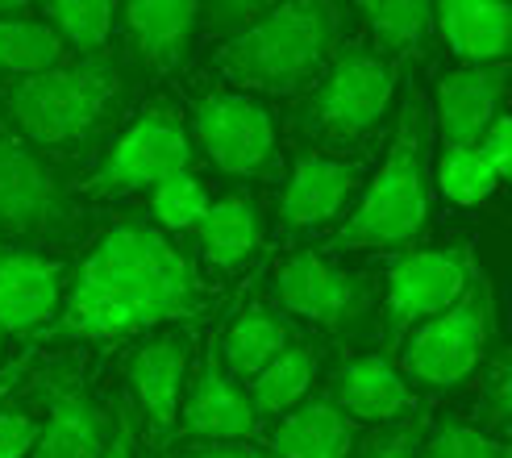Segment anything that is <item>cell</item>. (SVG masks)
<instances>
[{
    "label": "cell",
    "mask_w": 512,
    "mask_h": 458,
    "mask_svg": "<svg viewBox=\"0 0 512 458\" xmlns=\"http://www.w3.org/2000/svg\"><path fill=\"white\" fill-rule=\"evenodd\" d=\"M204 304V279L163 229L117 221L75 267L63 309L42 329L34 350L46 342H105L171 321H196Z\"/></svg>",
    "instance_id": "1"
},
{
    "label": "cell",
    "mask_w": 512,
    "mask_h": 458,
    "mask_svg": "<svg viewBox=\"0 0 512 458\" xmlns=\"http://www.w3.org/2000/svg\"><path fill=\"white\" fill-rule=\"evenodd\" d=\"M338 9L325 0H292L275 5L263 17L246 21L221 46V71L242 88H259L271 96H292L309 88L338 46Z\"/></svg>",
    "instance_id": "2"
},
{
    "label": "cell",
    "mask_w": 512,
    "mask_h": 458,
    "mask_svg": "<svg viewBox=\"0 0 512 458\" xmlns=\"http://www.w3.org/2000/svg\"><path fill=\"white\" fill-rule=\"evenodd\" d=\"M425 221H429V130H425V100L413 92L396 121L388 159H383L379 175L371 180L367 196L358 200L350 221L329 238V246L400 250L421 238Z\"/></svg>",
    "instance_id": "3"
},
{
    "label": "cell",
    "mask_w": 512,
    "mask_h": 458,
    "mask_svg": "<svg viewBox=\"0 0 512 458\" xmlns=\"http://www.w3.org/2000/svg\"><path fill=\"white\" fill-rule=\"evenodd\" d=\"M121 67L105 55L80 59L71 67H50L25 75L5 92V105L21 130V142L34 146H75L92 138L117 109Z\"/></svg>",
    "instance_id": "4"
},
{
    "label": "cell",
    "mask_w": 512,
    "mask_h": 458,
    "mask_svg": "<svg viewBox=\"0 0 512 458\" xmlns=\"http://www.w3.org/2000/svg\"><path fill=\"white\" fill-rule=\"evenodd\" d=\"M492 284L488 275L475 267L467 292L458 296L446 313H438L433 321H425L421 329L404 338V371L425 388H458L475 375V367L483 363V350L492 338Z\"/></svg>",
    "instance_id": "5"
},
{
    "label": "cell",
    "mask_w": 512,
    "mask_h": 458,
    "mask_svg": "<svg viewBox=\"0 0 512 458\" xmlns=\"http://www.w3.org/2000/svg\"><path fill=\"white\" fill-rule=\"evenodd\" d=\"M392 92H396V63L363 42H346L334 55V63H329L325 80L317 84L309 109H304V125L334 142L367 138L388 113Z\"/></svg>",
    "instance_id": "6"
},
{
    "label": "cell",
    "mask_w": 512,
    "mask_h": 458,
    "mask_svg": "<svg viewBox=\"0 0 512 458\" xmlns=\"http://www.w3.org/2000/svg\"><path fill=\"white\" fill-rule=\"evenodd\" d=\"M192 134L167 105H150L130 130H125L109 155L92 171L88 192L96 196H125V192H150L171 175L192 171Z\"/></svg>",
    "instance_id": "7"
},
{
    "label": "cell",
    "mask_w": 512,
    "mask_h": 458,
    "mask_svg": "<svg viewBox=\"0 0 512 458\" xmlns=\"http://www.w3.org/2000/svg\"><path fill=\"white\" fill-rule=\"evenodd\" d=\"M475 275V259L467 246L442 250H408L388 271V300H383V338L388 346H404V338L446 313L467 292Z\"/></svg>",
    "instance_id": "8"
},
{
    "label": "cell",
    "mask_w": 512,
    "mask_h": 458,
    "mask_svg": "<svg viewBox=\"0 0 512 458\" xmlns=\"http://www.w3.org/2000/svg\"><path fill=\"white\" fill-rule=\"evenodd\" d=\"M75 225L71 196L30 142L0 130V234L67 238Z\"/></svg>",
    "instance_id": "9"
},
{
    "label": "cell",
    "mask_w": 512,
    "mask_h": 458,
    "mask_svg": "<svg viewBox=\"0 0 512 458\" xmlns=\"http://www.w3.org/2000/svg\"><path fill=\"white\" fill-rule=\"evenodd\" d=\"M196 142L217 171L254 180L275 171V117L246 92H209L196 105Z\"/></svg>",
    "instance_id": "10"
},
{
    "label": "cell",
    "mask_w": 512,
    "mask_h": 458,
    "mask_svg": "<svg viewBox=\"0 0 512 458\" xmlns=\"http://www.w3.org/2000/svg\"><path fill=\"white\" fill-rule=\"evenodd\" d=\"M67 296V263L38 250L0 246V334L38 342Z\"/></svg>",
    "instance_id": "11"
},
{
    "label": "cell",
    "mask_w": 512,
    "mask_h": 458,
    "mask_svg": "<svg viewBox=\"0 0 512 458\" xmlns=\"http://www.w3.org/2000/svg\"><path fill=\"white\" fill-rule=\"evenodd\" d=\"M271 292L288 313L313 321L321 329L354 325L367 309V284L363 279L338 271L329 259H321L317 250H296L292 259L279 263Z\"/></svg>",
    "instance_id": "12"
},
{
    "label": "cell",
    "mask_w": 512,
    "mask_h": 458,
    "mask_svg": "<svg viewBox=\"0 0 512 458\" xmlns=\"http://www.w3.org/2000/svg\"><path fill=\"white\" fill-rule=\"evenodd\" d=\"M42 396H46V425L38 434V446L30 458H100L113 442L109 413L84 392V384L63 375H42Z\"/></svg>",
    "instance_id": "13"
},
{
    "label": "cell",
    "mask_w": 512,
    "mask_h": 458,
    "mask_svg": "<svg viewBox=\"0 0 512 458\" xmlns=\"http://www.w3.org/2000/svg\"><path fill=\"white\" fill-rule=\"evenodd\" d=\"M358 175H363V163L325 155V150H304L279 200V221L292 234H309V229L338 221L350 192L358 188Z\"/></svg>",
    "instance_id": "14"
},
{
    "label": "cell",
    "mask_w": 512,
    "mask_h": 458,
    "mask_svg": "<svg viewBox=\"0 0 512 458\" xmlns=\"http://www.w3.org/2000/svg\"><path fill=\"white\" fill-rule=\"evenodd\" d=\"M179 417H184L188 434L200 442H246L254 434V425H259V417L250 409V396L238 388V379L225 371L217 346L204 350L200 371L192 379Z\"/></svg>",
    "instance_id": "15"
},
{
    "label": "cell",
    "mask_w": 512,
    "mask_h": 458,
    "mask_svg": "<svg viewBox=\"0 0 512 458\" xmlns=\"http://www.w3.org/2000/svg\"><path fill=\"white\" fill-rule=\"evenodd\" d=\"M184 375H188V334H150L125 363V379L138 396V409L155 425V434L167 438L179 425V396H184Z\"/></svg>",
    "instance_id": "16"
},
{
    "label": "cell",
    "mask_w": 512,
    "mask_h": 458,
    "mask_svg": "<svg viewBox=\"0 0 512 458\" xmlns=\"http://www.w3.org/2000/svg\"><path fill=\"white\" fill-rule=\"evenodd\" d=\"M508 92V67H458L438 80V134L446 150L475 146L500 117Z\"/></svg>",
    "instance_id": "17"
},
{
    "label": "cell",
    "mask_w": 512,
    "mask_h": 458,
    "mask_svg": "<svg viewBox=\"0 0 512 458\" xmlns=\"http://www.w3.org/2000/svg\"><path fill=\"white\" fill-rule=\"evenodd\" d=\"M433 25L467 67H500L512 46V13L500 0H446L433 5Z\"/></svg>",
    "instance_id": "18"
},
{
    "label": "cell",
    "mask_w": 512,
    "mask_h": 458,
    "mask_svg": "<svg viewBox=\"0 0 512 458\" xmlns=\"http://www.w3.org/2000/svg\"><path fill=\"white\" fill-rule=\"evenodd\" d=\"M338 409L358 421H396L413 409V388L388 354H358L334 379Z\"/></svg>",
    "instance_id": "19"
},
{
    "label": "cell",
    "mask_w": 512,
    "mask_h": 458,
    "mask_svg": "<svg viewBox=\"0 0 512 458\" xmlns=\"http://www.w3.org/2000/svg\"><path fill=\"white\" fill-rule=\"evenodd\" d=\"M196 25L200 5L192 0H134V5H125V30H130L138 55L159 71H175L188 63Z\"/></svg>",
    "instance_id": "20"
},
{
    "label": "cell",
    "mask_w": 512,
    "mask_h": 458,
    "mask_svg": "<svg viewBox=\"0 0 512 458\" xmlns=\"http://www.w3.org/2000/svg\"><path fill=\"white\" fill-rule=\"evenodd\" d=\"M196 238H200L204 263L217 267V271H234V267H242L246 259L259 254V246H263V213L246 196H221V200L209 205V213H204Z\"/></svg>",
    "instance_id": "21"
},
{
    "label": "cell",
    "mask_w": 512,
    "mask_h": 458,
    "mask_svg": "<svg viewBox=\"0 0 512 458\" xmlns=\"http://www.w3.org/2000/svg\"><path fill=\"white\" fill-rule=\"evenodd\" d=\"M354 429L334 400H313L288 413L271 434L275 458H350Z\"/></svg>",
    "instance_id": "22"
},
{
    "label": "cell",
    "mask_w": 512,
    "mask_h": 458,
    "mask_svg": "<svg viewBox=\"0 0 512 458\" xmlns=\"http://www.w3.org/2000/svg\"><path fill=\"white\" fill-rule=\"evenodd\" d=\"M288 342H292L288 321L263 309V304H250V309L225 329L217 354L234 379H259L279 354L288 350Z\"/></svg>",
    "instance_id": "23"
},
{
    "label": "cell",
    "mask_w": 512,
    "mask_h": 458,
    "mask_svg": "<svg viewBox=\"0 0 512 458\" xmlns=\"http://www.w3.org/2000/svg\"><path fill=\"white\" fill-rule=\"evenodd\" d=\"M313 375H317L313 350L309 346H288L259 379H250V409H254V417L259 413L279 417V413L300 409V400L309 396V388H313Z\"/></svg>",
    "instance_id": "24"
},
{
    "label": "cell",
    "mask_w": 512,
    "mask_h": 458,
    "mask_svg": "<svg viewBox=\"0 0 512 458\" xmlns=\"http://www.w3.org/2000/svg\"><path fill=\"white\" fill-rule=\"evenodd\" d=\"M358 13H363L379 50H388V55H413V50L425 46V38L433 30L429 0H363Z\"/></svg>",
    "instance_id": "25"
},
{
    "label": "cell",
    "mask_w": 512,
    "mask_h": 458,
    "mask_svg": "<svg viewBox=\"0 0 512 458\" xmlns=\"http://www.w3.org/2000/svg\"><path fill=\"white\" fill-rule=\"evenodd\" d=\"M25 13V9H21ZM0 17V75H38L63 63V42L38 17Z\"/></svg>",
    "instance_id": "26"
},
{
    "label": "cell",
    "mask_w": 512,
    "mask_h": 458,
    "mask_svg": "<svg viewBox=\"0 0 512 458\" xmlns=\"http://www.w3.org/2000/svg\"><path fill=\"white\" fill-rule=\"evenodd\" d=\"M42 13L59 42L80 46V55L92 59V55H100V46L109 42L117 9L109 0H50V5H42Z\"/></svg>",
    "instance_id": "27"
},
{
    "label": "cell",
    "mask_w": 512,
    "mask_h": 458,
    "mask_svg": "<svg viewBox=\"0 0 512 458\" xmlns=\"http://www.w3.org/2000/svg\"><path fill=\"white\" fill-rule=\"evenodd\" d=\"M209 205L213 200L192 171L171 175L159 188H150V213L159 221L155 229H167V234H192V229H200Z\"/></svg>",
    "instance_id": "28"
},
{
    "label": "cell",
    "mask_w": 512,
    "mask_h": 458,
    "mask_svg": "<svg viewBox=\"0 0 512 458\" xmlns=\"http://www.w3.org/2000/svg\"><path fill=\"white\" fill-rule=\"evenodd\" d=\"M438 188L454 200V205H483V200L500 188V175L483 163V155L475 146H463V150H446L442 155Z\"/></svg>",
    "instance_id": "29"
},
{
    "label": "cell",
    "mask_w": 512,
    "mask_h": 458,
    "mask_svg": "<svg viewBox=\"0 0 512 458\" xmlns=\"http://www.w3.org/2000/svg\"><path fill=\"white\" fill-rule=\"evenodd\" d=\"M421 458H508V446L492 434H483L475 425L446 421L421 442Z\"/></svg>",
    "instance_id": "30"
},
{
    "label": "cell",
    "mask_w": 512,
    "mask_h": 458,
    "mask_svg": "<svg viewBox=\"0 0 512 458\" xmlns=\"http://www.w3.org/2000/svg\"><path fill=\"white\" fill-rule=\"evenodd\" d=\"M42 434V421L17 409H0V458H30Z\"/></svg>",
    "instance_id": "31"
},
{
    "label": "cell",
    "mask_w": 512,
    "mask_h": 458,
    "mask_svg": "<svg viewBox=\"0 0 512 458\" xmlns=\"http://www.w3.org/2000/svg\"><path fill=\"white\" fill-rule=\"evenodd\" d=\"M483 413H488L492 429H508V413H512V367H508V354L492 363L488 371V384H483Z\"/></svg>",
    "instance_id": "32"
},
{
    "label": "cell",
    "mask_w": 512,
    "mask_h": 458,
    "mask_svg": "<svg viewBox=\"0 0 512 458\" xmlns=\"http://www.w3.org/2000/svg\"><path fill=\"white\" fill-rule=\"evenodd\" d=\"M475 150L483 155V163H488V167L500 175V180H504V175L512 171V121L500 113V117L488 125V130L479 134Z\"/></svg>",
    "instance_id": "33"
},
{
    "label": "cell",
    "mask_w": 512,
    "mask_h": 458,
    "mask_svg": "<svg viewBox=\"0 0 512 458\" xmlns=\"http://www.w3.org/2000/svg\"><path fill=\"white\" fill-rule=\"evenodd\" d=\"M413 446H417V425H404V429H396V434H388V438H375L363 450V458H421Z\"/></svg>",
    "instance_id": "34"
},
{
    "label": "cell",
    "mask_w": 512,
    "mask_h": 458,
    "mask_svg": "<svg viewBox=\"0 0 512 458\" xmlns=\"http://www.w3.org/2000/svg\"><path fill=\"white\" fill-rule=\"evenodd\" d=\"M100 458H138V450H134V417L130 413H117V425H113V442L105 446V454Z\"/></svg>",
    "instance_id": "35"
},
{
    "label": "cell",
    "mask_w": 512,
    "mask_h": 458,
    "mask_svg": "<svg viewBox=\"0 0 512 458\" xmlns=\"http://www.w3.org/2000/svg\"><path fill=\"white\" fill-rule=\"evenodd\" d=\"M34 346H25V354H17V359L13 363H5V367H0V409H5V400H9V392L21 384V379L25 375H30V367H34Z\"/></svg>",
    "instance_id": "36"
},
{
    "label": "cell",
    "mask_w": 512,
    "mask_h": 458,
    "mask_svg": "<svg viewBox=\"0 0 512 458\" xmlns=\"http://www.w3.org/2000/svg\"><path fill=\"white\" fill-rule=\"evenodd\" d=\"M192 458H275V454L259 450V446H246V442H204Z\"/></svg>",
    "instance_id": "37"
}]
</instances>
